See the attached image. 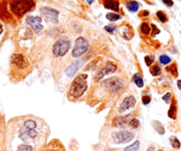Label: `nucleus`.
<instances>
[{"label":"nucleus","instance_id":"a19ab883","mask_svg":"<svg viewBox=\"0 0 181 151\" xmlns=\"http://www.w3.org/2000/svg\"><path fill=\"white\" fill-rule=\"evenodd\" d=\"M158 151H163V150H158Z\"/></svg>","mask_w":181,"mask_h":151},{"label":"nucleus","instance_id":"7c9ffc66","mask_svg":"<svg viewBox=\"0 0 181 151\" xmlns=\"http://www.w3.org/2000/svg\"><path fill=\"white\" fill-rule=\"evenodd\" d=\"M156 16L158 17V18H159L162 22H165V21H166V19H167L166 16L164 15V13L162 12H157V13H156Z\"/></svg>","mask_w":181,"mask_h":151},{"label":"nucleus","instance_id":"f03ea898","mask_svg":"<svg viewBox=\"0 0 181 151\" xmlns=\"http://www.w3.org/2000/svg\"><path fill=\"white\" fill-rule=\"evenodd\" d=\"M36 122L33 120L25 121L19 131V138L23 141H29L37 137L38 132L36 131Z\"/></svg>","mask_w":181,"mask_h":151},{"label":"nucleus","instance_id":"6ab92c4d","mask_svg":"<svg viewBox=\"0 0 181 151\" xmlns=\"http://www.w3.org/2000/svg\"><path fill=\"white\" fill-rule=\"evenodd\" d=\"M166 71L170 72L173 77H178V70H177V65L173 63V64H170V66L166 67Z\"/></svg>","mask_w":181,"mask_h":151},{"label":"nucleus","instance_id":"c756f323","mask_svg":"<svg viewBox=\"0 0 181 151\" xmlns=\"http://www.w3.org/2000/svg\"><path fill=\"white\" fill-rule=\"evenodd\" d=\"M145 62H146V65L147 66H150L153 62H154V56H146L145 57Z\"/></svg>","mask_w":181,"mask_h":151},{"label":"nucleus","instance_id":"1a4fd4ad","mask_svg":"<svg viewBox=\"0 0 181 151\" xmlns=\"http://www.w3.org/2000/svg\"><path fill=\"white\" fill-rule=\"evenodd\" d=\"M41 12L47 20L52 23L58 22V12L55 9H52L50 7H44L41 9Z\"/></svg>","mask_w":181,"mask_h":151},{"label":"nucleus","instance_id":"dca6fc26","mask_svg":"<svg viewBox=\"0 0 181 151\" xmlns=\"http://www.w3.org/2000/svg\"><path fill=\"white\" fill-rule=\"evenodd\" d=\"M168 116L172 120H175L176 117H177V105H176V101L175 100H173L172 104L170 105V107L168 111Z\"/></svg>","mask_w":181,"mask_h":151},{"label":"nucleus","instance_id":"f257e3e1","mask_svg":"<svg viewBox=\"0 0 181 151\" xmlns=\"http://www.w3.org/2000/svg\"><path fill=\"white\" fill-rule=\"evenodd\" d=\"M87 76L86 74H81L74 80L70 88V95L74 98L81 97L87 91Z\"/></svg>","mask_w":181,"mask_h":151},{"label":"nucleus","instance_id":"412c9836","mask_svg":"<svg viewBox=\"0 0 181 151\" xmlns=\"http://www.w3.org/2000/svg\"><path fill=\"white\" fill-rule=\"evenodd\" d=\"M128 125H129V127L133 128V129H137L141 126V123H140L139 120L135 119V118H133L131 121H130V122L128 123Z\"/></svg>","mask_w":181,"mask_h":151},{"label":"nucleus","instance_id":"58836bf2","mask_svg":"<svg viewBox=\"0 0 181 151\" xmlns=\"http://www.w3.org/2000/svg\"><path fill=\"white\" fill-rule=\"evenodd\" d=\"M2 32H3V27H2V26L0 24V34H2Z\"/></svg>","mask_w":181,"mask_h":151},{"label":"nucleus","instance_id":"cd10ccee","mask_svg":"<svg viewBox=\"0 0 181 151\" xmlns=\"http://www.w3.org/2000/svg\"><path fill=\"white\" fill-rule=\"evenodd\" d=\"M171 98H172V95H171V93H170V92L166 93V94H165L164 96H162V100L166 103V104H170V100H171Z\"/></svg>","mask_w":181,"mask_h":151},{"label":"nucleus","instance_id":"ea45409f","mask_svg":"<svg viewBox=\"0 0 181 151\" xmlns=\"http://www.w3.org/2000/svg\"><path fill=\"white\" fill-rule=\"evenodd\" d=\"M47 151H54V150H51V149H50V150H47Z\"/></svg>","mask_w":181,"mask_h":151},{"label":"nucleus","instance_id":"ddd939ff","mask_svg":"<svg viewBox=\"0 0 181 151\" xmlns=\"http://www.w3.org/2000/svg\"><path fill=\"white\" fill-rule=\"evenodd\" d=\"M12 62L14 65L18 67L19 69H24L27 66L25 58L22 54H15L12 56Z\"/></svg>","mask_w":181,"mask_h":151},{"label":"nucleus","instance_id":"2eb2a0df","mask_svg":"<svg viewBox=\"0 0 181 151\" xmlns=\"http://www.w3.org/2000/svg\"><path fill=\"white\" fill-rule=\"evenodd\" d=\"M103 4H104V7L107 9H111L116 12H118L119 10V4L117 0H105Z\"/></svg>","mask_w":181,"mask_h":151},{"label":"nucleus","instance_id":"c9c22d12","mask_svg":"<svg viewBox=\"0 0 181 151\" xmlns=\"http://www.w3.org/2000/svg\"><path fill=\"white\" fill-rule=\"evenodd\" d=\"M149 14V12H148V11H143V12H142V14H141V15H142V16H148Z\"/></svg>","mask_w":181,"mask_h":151},{"label":"nucleus","instance_id":"473e14b6","mask_svg":"<svg viewBox=\"0 0 181 151\" xmlns=\"http://www.w3.org/2000/svg\"><path fill=\"white\" fill-rule=\"evenodd\" d=\"M150 101H151V97L149 96H143L142 97V103H143L144 105L149 104Z\"/></svg>","mask_w":181,"mask_h":151},{"label":"nucleus","instance_id":"39448f33","mask_svg":"<svg viewBox=\"0 0 181 151\" xmlns=\"http://www.w3.org/2000/svg\"><path fill=\"white\" fill-rule=\"evenodd\" d=\"M71 47V42L66 38H62L58 40L53 46V54L57 57L64 56L68 52Z\"/></svg>","mask_w":181,"mask_h":151},{"label":"nucleus","instance_id":"4c0bfd02","mask_svg":"<svg viewBox=\"0 0 181 151\" xmlns=\"http://www.w3.org/2000/svg\"><path fill=\"white\" fill-rule=\"evenodd\" d=\"M87 3H88L89 5H91V4H92V3L94 2V0H87Z\"/></svg>","mask_w":181,"mask_h":151},{"label":"nucleus","instance_id":"4be33fe9","mask_svg":"<svg viewBox=\"0 0 181 151\" xmlns=\"http://www.w3.org/2000/svg\"><path fill=\"white\" fill-rule=\"evenodd\" d=\"M106 18L110 20V21H117V20H119V18H121L120 17V15L119 14H116V13H112V12H110V13H107L106 15Z\"/></svg>","mask_w":181,"mask_h":151},{"label":"nucleus","instance_id":"4468645a","mask_svg":"<svg viewBox=\"0 0 181 151\" xmlns=\"http://www.w3.org/2000/svg\"><path fill=\"white\" fill-rule=\"evenodd\" d=\"M80 65H81V62L79 61H76V62H74L70 66L65 70V75L69 77H73L74 76L78 69L80 68Z\"/></svg>","mask_w":181,"mask_h":151},{"label":"nucleus","instance_id":"f704fd0d","mask_svg":"<svg viewBox=\"0 0 181 151\" xmlns=\"http://www.w3.org/2000/svg\"><path fill=\"white\" fill-rule=\"evenodd\" d=\"M177 85H178V88L181 90V80H179L178 82H177Z\"/></svg>","mask_w":181,"mask_h":151},{"label":"nucleus","instance_id":"f3484780","mask_svg":"<svg viewBox=\"0 0 181 151\" xmlns=\"http://www.w3.org/2000/svg\"><path fill=\"white\" fill-rule=\"evenodd\" d=\"M133 81H134V83H135V85H137L138 87H140V88H142L144 86V82H143V79L141 77V75H139V74H135L134 76H133Z\"/></svg>","mask_w":181,"mask_h":151},{"label":"nucleus","instance_id":"f8f14e48","mask_svg":"<svg viewBox=\"0 0 181 151\" xmlns=\"http://www.w3.org/2000/svg\"><path fill=\"white\" fill-rule=\"evenodd\" d=\"M133 118V114H128L123 117H117L113 120L112 123L115 127H124L127 123H129Z\"/></svg>","mask_w":181,"mask_h":151},{"label":"nucleus","instance_id":"0eeeda50","mask_svg":"<svg viewBox=\"0 0 181 151\" xmlns=\"http://www.w3.org/2000/svg\"><path fill=\"white\" fill-rule=\"evenodd\" d=\"M134 138V133L127 130H121L112 133V139L116 143H126Z\"/></svg>","mask_w":181,"mask_h":151},{"label":"nucleus","instance_id":"5701e85b","mask_svg":"<svg viewBox=\"0 0 181 151\" xmlns=\"http://www.w3.org/2000/svg\"><path fill=\"white\" fill-rule=\"evenodd\" d=\"M150 73H151V75L154 76V77L159 76V75L161 74V69H160V67L158 66V65L153 66L150 69Z\"/></svg>","mask_w":181,"mask_h":151},{"label":"nucleus","instance_id":"423d86ee","mask_svg":"<svg viewBox=\"0 0 181 151\" xmlns=\"http://www.w3.org/2000/svg\"><path fill=\"white\" fill-rule=\"evenodd\" d=\"M87 49H88V42L87 40L82 37H79L76 40L74 49L72 52V55L73 57H75V58L80 57L87 52Z\"/></svg>","mask_w":181,"mask_h":151},{"label":"nucleus","instance_id":"aec40b11","mask_svg":"<svg viewBox=\"0 0 181 151\" xmlns=\"http://www.w3.org/2000/svg\"><path fill=\"white\" fill-rule=\"evenodd\" d=\"M139 148H140V141H136L133 144L128 146V147H126L125 149H124V151H138Z\"/></svg>","mask_w":181,"mask_h":151},{"label":"nucleus","instance_id":"72a5a7b5","mask_svg":"<svg viewBox=\"0 0 181 151\" xmlns=\"http://www.w3.org/2000/svg\"><path fill=\"white\" fill-rule=\"evenodd\" d=\"M162 2H163L166 6H169V7L173 6V1H172V0H162Z\"/></svg>","mask_w":181,"mask_h":151},{"label":"nucleus","instance_id":"7ed1b4c3","mask_svg":"<svg viewBox=\"0 0 181 151\" xmlns=\"http://www.w3.org/2000/svg\"><path fill=\"white\" fill-rule=\"evenodd\" d=\"M34 6V0H13L11 3V9L17 16H22L27 12L30 11Z\"/></svg>","mask_w":181,"mask_h":151},{"label":"nucleus","instance_id":"2f4dec72","mask_svg":"<svg viewBox=\"0 0 181 151\" xmlns=\"http://www.w3.org/2000/svg\"><path fill=\"white\" fill-rule=\"evenodd\" d=\"M105 30L108 33L112 34V33H114V31L116 30V26H105Z\"/></svg>","mask_w":181,"mask_h":151},{"label":"nucleus","instance_id":"e433bc0d","mask_svg":"<svg viewBox=\"0 0 181 151\" xmlns=\"http://www.w3.org/2000/svg\"><path fill=\"white\" fill-rule=\"evenodd\" d=\"M148 151H155V148L154 147H149L148 149Z\"/></svg>","mask_w":181,"mask_h":151},{"label":"nucleus","instance_id":"b1692460","mask_svg":"<svg viewBox=\"0 0 181 151\" xmlns=\"http://www.w3.org/2000/svg\"><path fill=\"white\" fill-rule=\"evenodd\" d=\"M170 144L171 146L174 148V149H179L180 148V141H179V140L177 139L176 137H170Z\"/></svg>","mask_w":181,"mask_h":151},{"label":"nucleus","instance_id":"9b49d317","mask_svg":"<svg viewBox=\"0 0 181 151\" xmlns=\"http://www.w3.org/2000/svg\"><path fill=\"white\" fill-rule=\"evenodd\" d=\"M136 104V99L133 96H129V97H126L123 100V102L121 103L120 106H119V112H125L128 109L132 108Z\"/></svg>","mask_w":181,"mask_h":151},{"label":"nucleus","instance_id":"a878e982","mask_svg":"<svg viewBox=\"0 0 181 151\" xmlns=\"http://www.w3.org/2000/svg\"><path fill=\"white\" fill-rule=\"evenodd\" d=\"M154 128L156 129V132L159 133V134H163V133H164V129H163V127H162V126L161 125V123H160V122L156 121V122H155Z\"/></svg>","mask_w":181,"mask_h":151},{"label":"nucleus","instance_id":"bb28decb","mask_svg":"<svg viewBox=\"0 0 181 151\" xmlns=\"http://www.w3.org/2000/svg\"><path fill=\"white\" fill-rule=\"evenodd\" d=\"M141 30L143 33L144 34H149L150 33V27L149 24L147 23H142L141 26Z\"/></svg>","mask_w":181,"mask_h":151},{"label":"nucleus","instance_id":"393cba45","mask_svg":"<svg viewBox=\"0 0 181 151\" xmlns=\"http://www.w3.org/2000/svg\"><path fill=\"white\" fill-rule=\"evenodd\" d=\"M159 61H160V62L163 64V65H166V64H169L170 62V58L169 57L168 55H166V54H162V55H160V57H159Z\"/></svg>","mask_w":181,"mask_h":151},{"label":"nucleus","instance_id":"a211bd4d","mask_svg":"<svg viewBox=\"0 0 181 151\" xmlns=\"http://www.w3.org/2000/svg\"><path fill=\"white\" fill-rule=\"evenodd\" d=\"M127 9L132 12H137L138 9H139V4H138L136 1L129 2V3L127 4Z\"/></svg>","mask_w":181,"mask_h":151},{"label":"nucleus","instance_id":"6e6552de","mask_svg":"<svg viewBox=\"0 0 181 151\" xmlns=\"http://www.w3.org/2000/svg\"><path fill=\"white\" fill-rule=\"evenodd\" d=\"M117 69H118V68H117V65H116L115 63L109 62H107L106 64H105V66L103 67L100 70L95 74L94 80L95 82H97V81H99V80H101V79L103 78L104 76H106V75H111V74H112V73L116 72Z\"/></svg>","mask_w":181,"mask_h":151},{"label":"nucleus","instance_id":"20e7f679","mask_svg":"<svg viewBox=\"0 0 181 151\" xmlns=\"http://www.w3.org/2000/svg\"><path fill=\"white\" fill-rule=\"evenodd\" d=\"M103 85L108 91H112V93H118L123 90L125 86V82L119 77H112L103 81Z\"/></svg>","mask_w":181,"mask_h":151},{"label":"nucleus","instance_id":"9d476101","mask_svg":"<svg viewBox=\"0 0 181 151\" xmlns=\"http://www.w3.org/2000/svg\"><path fill=\"white\" fill-rule=\"evenodd\" d=\"M27 23L31 26V27L36 31V33H39L40 31L43 29V26L41 25L42 23V18L40 17H33L29 16L27 18Z\"/></svg>","mask_w":181,"mask_h":151},{"label":"nucleus","instance_id":"c85d7f7f","mask_svg":"<svg viewBox=\"0 0 181 151\" xmlns=\"http://www.w3.org/2000/svg\"><path fill=\"white\" fill-rule=\"evenodd\" d=\"M33 148L29 145H20L18 148V151H32Z\"/></svg>","mask_w":181,"mask_h":151}]
</instances>
